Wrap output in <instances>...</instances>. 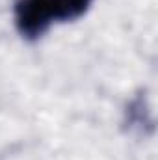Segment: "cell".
Listing matches in <instances>:
<instances>
[{
	"mask_svg": "<svg viewBox=\"0 0 158 160\" xmlns=\"http://www.w3.org/2000/svg\"><path fill=\"white\" fill-rule=\"evenodd\" d=\"M15 28L24 39H39L56 22L48 0H17L13 6Z\"/></svg>",
	"mask_w": 158,
	"mask_h": 160,
	"instance_id": "cell-1",
	"label": "cell"
},
{
	"mask_svg": "<svg viewBox=\"0 0 158 160\" xmlns=\"http://www.w3.org/2000/svg\"><path fill=\"white\" fill-rule=\"evenodd\" d=\"M48 4L56 22H69L86 15L93 0H48Z\"/></svg>",
	"mask_w": 158,
	"mask_h": 160,
	"instance_id": "cell-2",
	"label": "cell"
}]
</instances>
